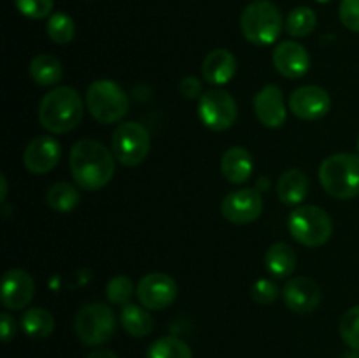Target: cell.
Instances as JSON below:
<instances>
[{"label":"cell","instance_id":"cell-1","mask_svg":"<svg viewBox=\"0 0 359 358\" xmlns=\"http://www.w3.org/2000/svg\"><path fill=\"white\" fill-rule=\"evenodd\" d=\"M70 174L77 186L86 192H97L114 175V154L95 139H81L70 150Z\"/></svg>","mask_w":359,"mask_h":358},{"label":"cell","instance_id":"cell-2","mask_svg":"<svg viewBox=\"0 0 359 358\" xmlns=\"http://www.w3.org/2000/svg\"><path fill=\"white\" fill-rule=\"evenodd\" d=\"M83 98L70 86H56L44 95L39 105V121L51 133L72 132L83 121Z\"/></svg>","mask_w":359,"mask_h":358},{"label":"cell","instance_id":"cell-3","mask_svg":"<svg viewBox=\"0 0 359 358\" xmlns=\"http://www.w3.org/2000/svg\"><path fill=\"white\" fill-rule=\"evenodd\" d=\"M319 183L328 195L349 200L359 195V154L339 153L319 167Z\"/></svg>","mask_w":359,"mask_h":358},{"label":"cell","instance_id":"cell-4","mask_svg":"<svg viewBox=\"0 0 359 358\" xmlns=\"http://www.w3.org/2000/svg\"><path fill=\"white\" fill-rule=\"evenodd\" d=\"M244 37L256 46H270L283 32V14L270 0H255L241 16Z\"/></svg>","mask_w":359,"mask_h":358},{"label":"cell","instance_id":"cell-5","mask_svg":"<svg viewBox=\"0 0 359 358\" xmlns=\"http://www.w3.org/2000/svg\"><path fill=\"white\" fill-rule=\"evenodd\" d=\"M128 97L118 83L111 79H97L88 86L86 107L102 125L121 121L128 112Z\"/></svg>","mask_w":359,"mask_h":358},{"label":"cell","instance_id":"cell-6","mask_svg":"<svg viewBox=\"0 0 359 358\" xmlns=\"http://www.w3.org/2000/svg\"><path fill=\"white\" fill-rule=\"evenodd\" d=\"M291 237L309 248H319L332 239L333 221L318 206H300L291 211L287 220Z\"/></svg>","mask_w":359,"mask_h":358},{"label":"cell","instance_id":"cell-7","mask_svg":"<svg viewBox=\"0 0 359 358\" xmlns=\"http://www.w3.org/2000/svg\"><path fill=\"white\" fill-rule=\"evenodd\" d=\"M74 329L81 343L86 346H100L109 343L116 332L114 311L102 302L83 305L74 319Z\"/></svg>","mask_w":359,"mask_h":358},{"label":"cell","instance_id":"cell-8","mask_svg":"<svg viewBox=\"0 0 359 358\" xmlns=\"http://www.w3.org/2000/svg\"><path fill=\"white\" fill-rule=\"evenodd\" d=\"M151 150V133L142 123H121L112 133V154L125 167H137Z\"/></svg>","mask_w":359,"mask_h":358},{"label":"cell","instance_id":"cell-9","mask_svg":"<svg viewBox=\"0 0 359 358\" xmlns=\"http://www.w3.org/2000/svg\"><path fill=\"white\" fill-rule=\"evenodd\" d=\"M237 102L228 91L214 88L200 97L198 118L207 128L214 130V132H223L237 121Z\"/></svg>","mask_w":359,"mask_h":358},{"label":"cell","instance_id":"cell-10","mask_svg":"<svg viewBox=\"0 0 359 358\" xmlns=\"http://www.w3.org/2000/svg\"><path fill=\"white\" fill-rule=\"evenodd\" d=\"M177 291L179 288L174 277L163 272H151L139 281L135 293L144 307L151 311H161L174 304Z\"/></svg>","mask_w":359,"mask_h":358},{"label":"cell","instance_id":"cell-11","mask_svg":"<svg viewBox=\"0 0 359 358\" xmlns=\"http://www.w3.org/2000/svg\"><path fill=\"white\" fill-rule=\"evenodd\" d=\"M263 213V197L256 188H242L231 192L221 202V214L224 220L235 225L252 223Z\"/></svg>","mask_w":359,"mask_h":358},{"label":"cell","instance_id":"cell-12","mask_svg":"<svg viewBox=\"0 0 359 358\" xmlns=\"http://www.w3.org/2000/svg\"><path fill=\"white\" fill-rule=\"evenodd\" d=\"M290 109L297 118L316 121L328 114L332 109V98L325 88L305 84L290 95Z\"/></svg>","mask_w":359,"mask_h":358},{"label":"cell","instance_id":"cell-13","mask_svg":"<svg viewBox=\"0 0 359 358\" xmlns=\"http://www.w3.org/2000/svg\"><path fill=\"white\" fill-rule=\"evenodd\" d=\"M62 146L51 135H37L28 142L23 153V165L32 174H48L58 165Z\"/></svg>","mask_w":359,"mask_h":358},{"label":"cell","instance_id":"cell-14","mask_svg":"<svg viewBox=\"0 0 359 358\" xmlns=\"http://www.w3.org/2000/svg\"><path fill=\"white\" fill-rule=\"evenodd\" d=\"M283 298L287 309L297 314H307L321 304V288L314 279L307 276L291 277L283 288Z\"/></svg>","mask_w":359,"mask_h":358},{"label":"cell","instance_id":"cell-15","mask_svg":"<svg viewBox=\"0 0 359 358\" xmlns=\"http://www.w3.org/2000/svg\"><path fill=\"white\" fill-rule=\"evenodd\" d=\"M35 295V283L28 272L11 269L2 277V304L7 311H21L32 302Z\"/></svg>","mask_w":359,"mask_h":358},{"label":"cell","instance_id":"cell-16","mask_svg":"<svg viewBox=\"0 0 359 358\" xmlns=\"http://www.w3.org/2000/svg\"><path fill=\"white\" fill-rule=\"evenodd\" d=\"M273 67L277 72L290 79H298L309 72L311 56L309 51L297 41H283L273 49Z\"/></svg>","mask_w":359,"mask_h":358},{"label":"cell","instance_id":"cell-17","mask_svg":"<svg viewBox=\"0 0 359 358\" xmlns=\"http://www.w3.org/2000/svg\"><path fill=\"white\" fill-rule=\"evenodd\" d=\"M255 112L256 118L259 119L263 126L266 128H280L286 123V105H284L283 91L276 84L262 88L255 95Z\"/></svg>","mask_w":359,"mask_h":358},{"label":"cell","instance_id":"cell-18","mask_svg":"<svg viewBox=\"0 0 359 358\" xmlns=\"http://www.w3.org/2000/svg\"><path fill=\"white\" fill-rule=\"evenodd\" d=\"M202 74L205 81L216 86L230 83L237 74V58L228 49L219 48L210 51L202 63Z\"/></svg>","mask_w":359,"mask_h":358},{"label":"cell","instance_id":"cell-19","mask_svg":"<svg viewBox=\"0 0 359 358\" xmlns=\"http://www.w3.org/2000/svg\"><path fill=\"white\" fill-rule=\"evenodd\" d=\"M255 171V160L251 153L242 146H233L221 157V174L233 185L245 183Z\"/></svg>","mask_w":359,"mask_h":358},{"label":"cell","instance_id":"cell-20","mask_svg":"<svg viewBox=\"0 0 359 358\" xmlns=\"http://www.w3.org/2000/svg\"><path fill=\"white\" fill-rule=\"evenodd\" d=\"M309 193V179L298 168H290L277 181V195L286 206H298Z\"/></svg>","mask_w":359,"mask_h":358},{"label":"cell","instance_id":"cell-21","mask_svg":"<svg viewBox=\"0 0 359 358\" xmlns=\"http://www.w3.org/2000/svg\"><path fill=\"white\" fill-rule=\"evenodd\" d=\"M265 267L270 276L290 277L297 267V253L286 242H276L265 253Z\"/></svg>","mask_w":359,"mask_h":358},{"label":"cell","instance_id":"cell-22","mask_svg":"<svg viewBox=\"0 0 359 358\" xmlns=\"http://www.w3.org/2000/svg\"><path fill=\"white\" fill-rule=\"evenodd\" d=\"M28 72H30L34 83L39 84V86H55L56 83L62 81L63 67L56 56L42 53V55H37L32 60Z\"/></svg>","mask_w":359,"mask_h":358},{"label":"cell","instance_id":"cell-23","mask_svg":"<svg viewBox=\"0 0 359 358\" xmlns=\"http://www.w3.org/2000/svg\"><path fill=\"white\" fill-rule=\"evenodd\" d=\"M119 321H121L123 329L130 333L132 337H146L153 332L154 321L153 316L147 312L144 305L137 304H126L123 305L121 314H119Z\"/></svg>","mask_w":359,"mask_h":358},{"label":"cell","instance_id":"cell-24","mask_svg":"<svg viewBox=\"0 0 359 358\" xmlns=\"http://www.w3.org/2000/svg\"><path fill=\"white\" fill-rule=\"evenodd\" d=\"M21 329L32 339H46L55 332V318L48 309L30 307L21 316Z\"/></svg>","mask_w":359,"mask_h":358},{"label":"cell","instance_id":"cell-25","mask_svg":"<svg viewBox=\"0 0 359 358\" xmlns=\"http://www.w3.org/2000/svg\"><path fill=\"white\" fill-rule=\"evenodd\" d=\"M46 200H48V206L56 213H70V211L79 206L81 193L70 183L60 181L49 186L48 193H46Z\"/></svg>","mask_w":359,"mask_h":358},{"label":"cell","instance_id":"cell-26","mask_svg":"<svg viewBox=\"0 0 359 358\" xmlns=\"http://www.w3.org/2000/svg\"><path fill=\"white\" fill-rule=\"evenodd\" d=\"M146 358H193V351L179 337L167 336L156 339L147 347Z\"/></svg>","mask_w":359,"mask_h":358},{"label":"cell","instance_id":"cell-27","mask_svg":"<svg viewBox=\"0 0 359 358\" xmlns=\"http://www.w3.org/2000/svg\"><path fill=\"white\" fill-rule=\"evenodd\" d=\"M318 25V16L314 11L307 6L294 7L286 20V32L291 37H307L312 34Z\"/></svg>","mask_w":359,"mask_h":358},{"label":"cell","instance_id":"cell-28","mask_svg":"<svg viewBox=\"0 0 359 358\" xmlns=\"http://www.w3.org/2000/svg\"><path fill=\"white\" fill-rule=\"evenodd\" d=\"M49 39L56 44H69L76 35V25L74 20L65 13H53L46 25Z\"/></svg>","mask_w":359,"mask_h":358},{"label":"cell","instance_id":"cell-29","mask_svg":"<svg viewBox=\"0 0 359 358\" xmlns=\"http://www.w3.org/2000/svg\"><path fill=\"white\" fill-rule=\"evenodd\" d=\"M339 333L351 350L359 351V304L342 316L339 323Z\"/></svg>","mask_w":359,"mask_h":358},{"label":"cell","instance_id":"cell-30","mask_svg":"<svg viewBox=\"0 0 359 358\" xmlns=\"http://www.w3.org/2000/svg\"><path fill=\"white\" fill-rule=\"evenodd\" d=\"M133 283L128 276H114L107 283L105 293H107L109 302L118 305L130 304V298L133 297Z\"/></svg>","mask_w":359,"mask_h":358},{"label":"cell","instance_id":"cell-31","mask_svg":"<svg viewBox=\"0 0 359 358\" xmlns=\"http://www.w3.org/2000/svg\"><path fill=\"white\" fill-rule=\"evenodd\" d=\"M14 6L25 18L42 20L51 14L55 0H14Z\"/></svg>","mask_w":359,"mask_h":358},{"label":"cell","instance_id":"cell-32","mask_svg":"<svg viewBox=\"0 0 359 358\" xmlns=\"http://www.w3.org/2000/svg\"><path fill=\"white\" fill-rule=\"evenodd\" d=\"M279 286L272 279H258L251 286V297L256 304H273L279 298Z\"/></svg>","mask_w":359,"mask_h":358},{"label":"cell","instance_id":"cell-33","mask_svg":"<svg viewBox=\"0 0 359 358\" xmlns=\"http://www.w3.org/2000/svg\"><path fill=\"white\" fill-rule=\"evenodd\" d=\"M339 16L344 27L351 32H359V0H342Z\"/></svg>","mask_w":359,"mask_h":358},{"label":"cell","instance_id":"cell-34","mask_svg":"<svg viewBox=\"0 0 359 358\" xmlns=\"http://www.w3.org/2000/svg\"><path fill=\"white\" fill-rule=\"evenodd\" d=\"M179 90H181V93L184 95L186 98L202 97V95H200L202 93V83H200L195 76L184 77V79L181 81V84H179Z\"/></svg>","mask_w":359,"mask_h":358},{"label":"cell","instance_id":"cell-35","mask_svg":"<svg viewBox=\"0 0 359 358\" xmlns=\"http://www.w3.org/2000/svg\"><path fill=\"white\" fill-rule=\"evenodd\" d=\"M0 336H2L4 343H9L14 336H16V323L9 312H2L0 314Z\"/></svg>","mask_w":359,"mask_h":358},{"label":"cell","instance_id":"cell-36","mask_svg":"<svg viewBox=\"0 0 359 358\" xmlns=\"http://www.w3.org/2000/svg\"><path fill=\"white\" fill-rule=\"evenodd\" d=\"M86 358H119L114 351L111 350H104V347H98V350L91 351Z\"/></svg>","mask_w":359,"mask_h":358},{"label":"cell","instance_id":"cell-37","mask_svg":"<svg viewBox=\"0 0 359 358\" xmlns=\"http://www.w3.org/2000/svg\"><path fill=\"white\" fill-rule=\"evenodd\" d=\"M0 186H2V190H0V200H2V202H6V197H7V178L6 175H0Z\"/></svg>","mask_w":359,"mask_h":358},{"label":"cell","instance_id":"cell-38","mask_svg":"<svg viewBox=\"0 0 359 358\" xmlns=\"http://www.w3.org/2000/svg\"><path fill=\"white\" fill-rule=\"evenodd\" d=\"M316 2H319V4H328V2H332V0H316Z\"/></svg>","mask_w":359,"mask_h":358},{"label":"cell","instance_id":"cell-39","mask_svg":"<svg viewBox=\"0 0 359 358\" xmlns=\"http://www.w3.org/2000/svg\"><path fill=\"white\" fill-rule=\"evenodd\" d=\"M356 146H358V151H359V135H358V140H356Z\"/></svg>","mask_w":359,"mask_h":358}]
</instances>
